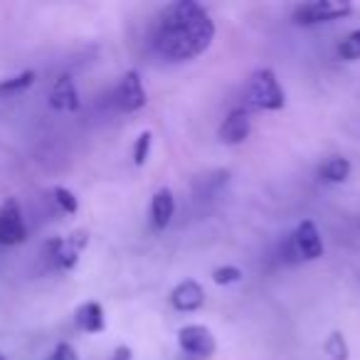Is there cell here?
Here are the masks:
<instances>
[{"mask_svg":"<svg viewBox=\"0 0 360 360\" xmlns=\"http://www.w3.org/2000/svg\"><path fill=\"white\" fill-rule=\"evenodd\" d=\"M215 20L195 0H175L160 11L150 30V47L168 62H193L210 50Z\"/></svg>","mask_w":360,"mask_h":360,"instance_id":"obj_1","label":"cell"},{"mask_svg":"<svg viewBox=\"0 0 360 360\" xmlns=\"http://www.w3.org/2000/svg\"><path fill=\"white\" fill-rule=\"evenodd\" d=\"M245 109L255 111H281L286 106V91L281 89L274 70L259 67L252 72L245 89Z\"/></svg>","mask_w":360,"mask_h":360,"instance_id":"obj_2","label":"cell"},{"mask_svg":"<svg viewBox=\"0 0 360 360\" xmlns=\"http://www.w3.org/2000/svg\"><path fill=\"white\" fill-rule=\"evenodd\" d=\"M89 245V232L86 230H75L67 237H52L45 242V257L55 269L60 271H72L79 262L82 252Z\"/></svg>","mask_w":360,"mask_h":360,"instance_id":"obj_3","label":"cell"},{"mask_svg":"<svg viewBox=\"0 0 360 360\" xmlns=\"http://www.w3.org/2000/svg\"><path fill=\"white\" fill-rule=\"evenodd\" d=\"M323 237L316 222L304 220L286 240V259L289 262H316L323 257Z\"/></svg>","mask_w":360,"mask_h":360,"instance_id":"obj_4","label":"cell"},{"mask_svg":"<svg viewBox=\"0 0 360 360\" xmlns=\"http://www.w3.org/2000/svg\"><path fill=\"white\" fill-rule=\"evenodd\" d=\"M350 13H353L350 0H311V3H301L294 8V22L304 27H314L321 22L348 18Z\"/></svg>","mask_w":360,"mask_h":360,"instance_id":"obj_5","label":"cell"},{"mask_svg":"<svg viewBox=\"0 0 360 360\" xmlns=\"http://www.w3.org/2000/svg\"><path fill=\"white\" fill-rule=\"evenodd\" d=\"M178 348L193 360H210L217 350V340L207 326L188 323L178 330Z\"/></svg>","mask_w":360,"mask_h":360,"instance_id":"obj_6","label":"cell"},{"mask_svg":"<svg viewBox=\"0 0 360 360\" xmlns=\"http://www.w3.org/2000/svg\"><path fill=\"white\" fill-rule=\"evenodd\" d=\"M111 101H114L116 109L124 111V114H134V111H141L146 104H148V94H146L139 72L129 70L124 77H121L119 84L114 86Z\"/></svg>","mask_w":360,"mask_h":360,"instance_id":"obj_7","label":"cell"},{"mask_svg":"<svg viewBox=\"0 0 360 360\" xmlns=\"http://www.w3.org/2000/svg\"><path fill=\"white\" fill-rule=\"evenodd\" d=\"M27 240V225L15 198H8L0 207V247H15Z\"/></svg>","mask_w":360,"mask_h":360,"instance_id":"obj_8","label":"cell"},{"mask_svg":"<svg viewBox=\"0 0 360 360\" xmlns=\"http://www.w3.org/2000/svg\"><path fill=\"white\" fill-rule=\"evenodd\" d=\"M252 134V111L245 106H235L217 129V139L225 146H240Z\"/></svg>","mask_w":360,"mask_h":360,"instance_id":"obj_9","label":"cell"},{"mask_svg":"<svg viewBox=\"0 0 360 360\" xmlns=\"http://www.w3.org/2000/svg\"><path fill=\"white\" fill-rule=\"evenodd\" d=\"M168 301L180 314H193V311H200L205 306V289L195 279H183L173 286Z\"/></svg>","mask_w":360,"mask_h":360,"instance_id":"obj_10","label":"cell"},{"mask_svg":"<svg viewBox=\"0 0 360 360\" xmlns=\"http://www.w3.org/2000/svg\"><path fill=\"white\" fill-rule=\"evenodd\" d=\"M50 106L55 111H65V114H75L79 109V91L75 86L72 75H60L50 89Z\"/></svg>","mask_w":360,"mask_h":360,"instance_id":"obj_11","label":"cell"},{"mask_svg":"<svg viewBox=\"0 0 360 360\" xmlns=\"http://www.w3.org/2000/svg\"><path fill=\"white\" fill-rule=\"evenodd\" d=\"M75 326L82 333H104L106 330V316L99 301H84L75 311Z\"/></svg>","mask_w":360,"mask_h":360,"instance_id":"obj_12","label":"cell"},{"mask_svg":"<svg viewBox=\"0 0 360 360\" xmlns=\"http://www.w3.org/2000/svg\"><path fill=\"white\" fill-rule=\"evenodd\" d=\"M175 215V198L170 188H158L150 198V225L153 230H165Z\"/></svg>","mask_w":360,"mask_h":360,"instance_id":"obj_13","label":"cell"},{"mask_svg":"<svg viewBox=\"0 0 360 360\" xmlns=\"http://www.w3.org/2000/svg\"><path fill=\"white\" fill-rule=\"evenodd\" d=\"M350 170H353V165H350L348 158H343V155H330L328 160H323V163L319 165V180H323V183H330V186H340V183H345V180L350 178Z\"/></svg>","mask_w":360,"mask_h":360,"instance_id":"obj_14","label":"cell"},{"mask_svg":"<svg viewBox=\"0 0 360 360\" xmlns=\"http://www.w3.org/2000/svg\"><path fill=\"white\" fill-rule=\"evenodd\" d=\"M323 350L330 360H348L350 358V348H348V340L340 330H333V333L326 338Z\"/></svg>","mask_w":360,"mask_h":360,"instance_id":"obj_15","label":"cell"},{"mask_svg":"<svg viewBox=\"0 0 360 360\" xmlns=\"http://www.w3.org/2000/svg\"><path fill=\"white\" fill-rule=\"evenodd\" d=\"M52 200H55V205L60 207L65 215H77V210H79V200H77V195L65 186L52 188Z\"/></svg>","mask_w":360,"mask_h":360,"instance_id":"obj_16","label":"cell"},{"mask_svg":"<svg viewBox=\"0 0 360 360\" xmlns=\"http://www.w3.org/2000/svg\"><path fill=\"white\" fill-rule=\"evenodd\" d=\"M338 57L345 62H358L360 60V27L353 30L350 35H345L343 40L338 42Z\"/></svg>","mask_w":360,"mask_h":360,"instance_id":"obj_17","label":"cell"},{"mask_svg":"<svg viewBox=\"0 0 360 360\" xmlns=\"http://www.w3.org/2000/svg\"><path fill=\"white\" fill-rule=\"evenodd\" d=\"M150 148H153V134H150V131H141L134 141V150H131V155H134V165H139L141 168V165L148 163Z\"/></svg>","mask_w":360,"mask_h":360,"instance_id":"obj_18","label":"cell"},{"mask_svg":"<svg viewBox=\"0 0 360 360\" xmlns=\"http://www.w3.org/2000/svg\"><path fill=\"white\" fill-rule=\"evenodd\" d=\"M242 276H245V271H242L240 266H235V264L215 266V269H212V281H215L217 286L240 284V281H242Z\"/></svg>","mask_w":360,"mask_h":360,"instance_id":"obj_19","label":"cell"},{"mask_svg":"<svg viewBox=\"0 0 360 360\" xmlns=\"http://www.w3.org/2000/svg\"><path fill=\"white\" fill-rule=\"evenodd\" d=\"M35 82V72H22L18 77H11V79L0 82V94H18V91H25L27 86H32Z\"/></svg>","mask_w":360,"mask_h":360,"instance_id":"obj_20","label":"cell"},{"mask_svg":"<svg viewBox=\"0 0 360 360\" xmlns=\"http://www.w3.org/2000/svg\"><path fill=\"white\" fill-rule=\"evenodd\" d=\"M47 360H79V355H77V350L72 343H57Z\"/></svg>","mask_w":360,"mask_h":360,"instance_id":"obj_21","label":"cell"},{"mask_svg":"<svg viewBox=\"0 0 360 360\" xmlns=\"http://www.w3.org/2000/svg\"><path fill=\"white\" fill-rule=\"evenodd\" d=\"M131 358H134V350H131L129 345H119V348L111 353L109 360H131Z\"/></svg>","mask_w":360,"mask_h":360,"instance_id":"obj_22","label":"cell"},{"mask_svg":"<svg viewBox=\"0 0 360 360\" xmlns=\"http://www.w3.org/2000/svg\"><path fill=\"white\" fill-rule=\"evenodd\" d=\"M0 360H8V358H6V355H3V353H0Z\"/></svg>","mask_w":360,"mask_h":360,"instance_id":"obj_23","label":"cell"}]
</instances>
